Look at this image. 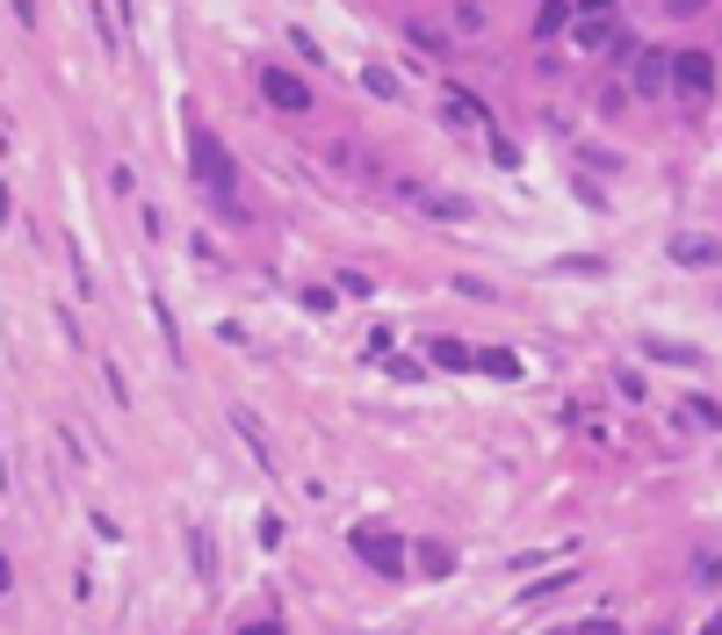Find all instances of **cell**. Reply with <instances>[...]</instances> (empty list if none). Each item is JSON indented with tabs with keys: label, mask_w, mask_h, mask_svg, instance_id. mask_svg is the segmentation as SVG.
Segmentation results:
<instances>
[{
	"label": "cell",
	"mask_w": 722,
	"mask_h": 635,
	"mask_svg": "<svg viewBox=\"0 0 722 635\" xmlns=\"http://www.w3.org/2000/svg\"><path fill=\"white\" fill-rule=\"evenodd\" d=\"M693 578H701V585H708V578H722V556H715V549H701V556H693Z\"/></svg>",
	"instance_id": "ac0fdd59"
},
{
	"label": "cell",
	"mask_w": 722,
	"mask_h": 635,
	"mask_svg": "<svg viewBox=\"0 0 722 635\" xmlns=\"http://www.w3.org/2000/svg\"><path fill=\"white\" fill-rule=\"evenodd\" d=\"M260 94H268V109H290V116H304V109H311V87L296 80L290 66H260Z\"/></svg>",
	"instance_id": "3957f363"
},
{
	"label": "cell",
	"mask_w": 722,
	"mask_h": 635,
	"mask_svg": "<svg viewBox=\"0 0 722 635\" xmlns=\"http://www.w3.org/2000/svg\"><path fill=\"white\" fill-rule=\"evenodd\" d=\"M405 36H413L419 52H441V30H433V22H419V15H405Z\"/></svg>",
	"instance_id": "9a60e30c"
},
{
	"label": "cell",
	"mask_w": 722,
	"mask_h": 635,
	"mask_svg": "<svg viewBox=\"0 0 722 635\" xmlns=\"http://www.w3.org/2000/svg\"><path fill=\"white\" fill-rule=\"evenodd\" d=\"M665 253L679 260V268H693V275H701V268H715V260H722V239H708V231H672Z\"/></svg>",
	"instance_id": "5b68a950"
},
{
	"label": "cell",
	"mask_w": 722,
	"mask_h": 635,
	"mask_svg": "<svg viewBox=\"0 0 722 635\" xmlns=\"http://www.w3.org/2000/svg\"><path fill=\"white\" fill-rule=\"evenodd\" d=\"M571 36H578L585 52H607V44L621 36V15H614V8H578V30H571Z\"/></svg>",
	"instance_id": "8992f818"
},
{
	"label": "cell",
	"mask_w": 722,
	"mask_h": 635,
	"mask_svg": "<svg viewBox=\"0 0 722 635\" xmlns=\"http://www.w3.org/2000/svg\"><path fill=\"white\" fill-rule=\"evenodd\" d=\"M419 209H427V217H470V203H463V195H427Z\"/></svg>",
	"instance_id": "2e32d148"
},
{
	"label": "cell",
	"mask_w": 722,
	"mask_h": 635,
	"mask_svg": "<svg viewBox=\"0 0 722 635\" xmlns=\"http://www.w3.org/2000/svg\"><path fill=\"white\" fill-rule=\"evenodd\" d=\"M477 368H484L492 383H520V354H506V347H484V354H477Z\"/></svg>",
	"instance_id": "8fae6325"
},
{
	"label": "cell",
	"mask_w": 722,
	"mask_h": 635,
	"mask_svg": "<svg viewBox=\"0 0 722 635\" xmlns=\"http://www.w3.org/2000/svg\"><path fill=\"white\" fill-rule=\"evenodd\" d=\"M701 635H722V614H715V621H708V628H701Z\"/></svg>",
	"instance_id": "44dd1931"
},
{
	"label": "cell",
	"mask_w": 722,
	"mask_h": 635,
	"mask_svg": "<svg viewBox=\"0 0 722 635\" xmlns=\"http://www.w3.org/2000/svg\"><path fill=\"white\" fill-rule=\"evenodd\" d=\"M347 549L376 570V578H405V542H397L391 528H354V534H347Z\"/></svg>",
	"instance_id": "7a4b0ae2"
},
{
	"label": "cell",
	"mask_w": 722,
	"mask_h": 635,
	"mask_svg": "<svg viewBox=\"0 0 722 635\" xmlns=\"http://www.w3.org/2000/svg\"><path fill=\"white\" fill-rule=\"evenodd\" d=\"M643 354H651V361H672V368H708V354H701V347L672 340V332H643Z\"/></svg>",
	"instance_id": "52a82bcc"
},
{
	"label": "cell",
	"mask_w": 722,
	"mask_h": 635,
	"mask_svg": "<svg viewBox=\"0 0 722 635\" xmlns=\"http://www.w3.org/2000/svg\"><path fill=\"white\" fill-rule=\"evenodd\" d=\"M665 87H672V58L643 52V58H636V94H665Z\"/></svg>",
	"instance_id": "30bf717a"
},
{
	"label": "cell",
	"mask_w": 722,
	"mask_h": 635,
	"mask_svg": "<svg viewBox=\"0 0 722 635\" xmlns=\"http://www.w3.org/2000/svg\"><path fill=\"white\" fill-rule=\"evenodd\" d=\"M361 87H369L376 102H397V94H405V87H397V72H383V66H369V72H361Z\"/></svg>",
	"instance_id": "5bb4252c"
},
{
	"label": "cell",
	"mask_w": 722,
	"mask_h": 635,
	"mask_svg": "<svg viewBox=\"0 0 722 635\" xmlns=\"http://www.w3.org/2000/svg\"><path fill=\"white\" fill-rule=\"evenodd\" d=\"M672 87H679V94H715V58H708V52H679V58H672Z\"/></svg>",
	"instance_id": "277c9868"
},
{
	"label": "cell",
	"mask_w": 722,
	"mask_h": 635,
	"mask_svg": "<svg viewBox=\"0 0 722 635\" xmlns=\"http://www.w3.org/2000/svg\"><path fill=\"white\" fill-rule=\"evenodd\" d=\"M232 427H239V433H246V447H253L260 463H268V433H260V419H253V412H239V419H232Z\"/></svg>",
	"instance_id": "e0dca14e"
},
{
	"label": "cell",
	"mask_w": 722,
	"mask_h": 635,
	"mask_svg": "<svg viewBox=\"0 0 722 635\" xmlns=\"http://www.w3.org/2000/svg\"><path fill=\"white\" fill-rule=\"evenodd\" d=\"M419 570H427V578H448V570H455V549H448V542H419Z\"/></svg>",
	"instance_id": "7c38bea8"
},
{
	"label": "cell",
	"mask_w": 722,
	"mask_h": 635,
	"mask_svg": "<svg viewBox=\"0 0 722 635\" xmlns=\"http://www.w3.org/2000/svg\"><path fill=\"white\" fill-rule=\"evenodd\" d=\"M239 635H282V621H253V628H239Z\"/></svg>",
	"instance_id": "d6986e66"
},
{
	"label": "cell",
	"mask_w": 722,
	"mask_h": 635,
	"mask_svg": "<svg viewBox=\"0 0 722 635\" xmlns=\"http://www.w3.org/2000/svg\"><path fill=\"white\" fill-rule=\"evenodd\" d=\"M448 123H455V131H492V109L470 102L463 87H455V94H448ZM492 138H499V131H492Z\"/></svg>",
	"instance_id": "ba28073f"
},
{
	"label": "cell",
	"mask_w": 722,
	"mask_h": 635,
	"mask_svg": "<svg viewBox=\"0 0 722 635\" xmlns=\"http://www.w3.org/2000/svg\"><path fill=\"white\" fill-rule=\"evenodd\" d=\"M427 361L433 368H455V376H477V354L463 340H427Z\"/></svg>",
	"instance_id": "9c48e42d"
},
{
	"label": "cell",
	"mask_w": 722,
	"mask_h": 635,
	"mask_svg": "<svg viewBox=\"0 0 722 635\" xmlns=\"http://www.w3.org/2000/svg\"><path fill=\"white\" fill-rule=\"evenodd\" d=\"M189 173H195V189L210 195V209H217L224 224H246V203H239V159H232V145H224L217 131H203V123L189 131Z\"/></svg>",
	"instance_id": "6da1fadb"
},
{
	"label": "cell",
	"mask_w": 722,
	"mask_h": 635,
	"mask_svg": "<svg viewBox=\"0 0 722 635\" xmlns=\"http://www.w3.org/2000/svg\"><path fill=\"white\" fill-rule=\"evenodd\" d=\"M564 22H578V15L564 8V0H550V8H534V36H556Z\"/></svg>",
	"instance_id": "4fadbf2b"
},
{
	"label": "cell",
	"mask_w": 722,
	"mask_h": 635,
	"mask_svg": "<svg viewBox=\"0 0 722 635\" xmlns=\"http://www.w3.org/2000/svg\"><path fill=\"white\" fill-rule=\"evenodd\" d=\"M564 635H614V621H593V628H564Z\"/></svg>",
	"instance_id": "ffe728a7"
}]
</instances>
